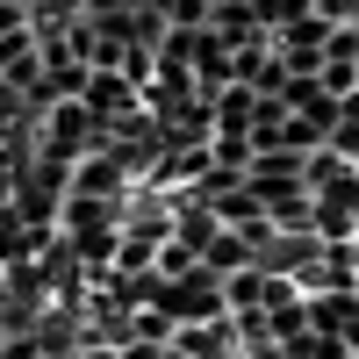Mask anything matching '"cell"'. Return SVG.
<instances>
[{"label": "cell", "mask_w": 359, "mask_h": 359, "mask_svg": "<svg viewBox=\"0 0 359 359\" xmlns=\"http://www.w3.org/2000/svg\"><path fill=\"white\" fill-rule=\"evenodd\" d=\"M273 101H280L287 115H302V123H316L323 137H338V123H345V101H338L331 86H323V79H287Z\"/></svg>", "instance_id": "cell-1"}, {"label": "cell", "mask_w": 359, "mask_h": 359, "mask_svg": "<svg viewBox=\"0 0 359 359\" xmlns=\"http://www.w3.org/2000/svg\"><path fill=\"white\" fill-rule=\"evenodd\" d=\"M137 108H144V86L130 72H94V79H86V115H94V123H108V115L130 123Z\"/></svg>", "instance_id": "cell-2"}, {"label": "cell", "mask_w": 359, "mask_h": 359, "mask_svg": "<svg viewBox=\"0 0 359 359\" xmlns=\"http://www.w3.org/2000/svg\"><path fill=\"white\" fill-rule=\"evenodd\" d=\"M237 338H230V316L223 323H194V331H172V352H187V359H223Z\"/></svg>", "instance_id": "cell-3"}, {"label": "cell", "mask_w": 359, "mask_h": 359, "mask_svg": "<svg viewBox=\"0 0 359 359\" xmlns=\"http://www.w3.org/2000/svg\"><path fill=\"white\" fill-rule=\"evenodd\" d=\"M29 29H36V15L15 8V0H0V43H8V36H29Z\"/></svg>", "instance_id": "cell-4"}, {"label": "cell", "mask_w": 359, "mask_h": 359, "mask_svg": "<svg viewBox=\"0 0 359 359\" xmlns=\"http://www.w3.org/2000/svg\"><path fill=\"white\" fill-rule=\"evenodd\" d=\"M316 15L331 29H345V22H359V0H316Z\"/></svg>", "instance_id": "cell-5"}, {"label": "cell", "mask_w": 359, "mask_h": 359, "mask_svg": "<svg viewBox=\"0 0 359 359\" xmlns=\"http://www.w3.org/2000/svg\"><path fill=\"white\" fill-rule=\"evenodd\" d=\"M8 294H15V287H8V266H0V316H8Z\"/></svg>", "instance_id": "cell-6"}, {"label": "cell", "mask_w": 359, "mask_h": 359, "mask_svg": "<svg viewBox=\"0 0 359 359\" xmlns=\"http://www.w3.org/2000/svg\"><path fill=\"white\" fill-rule=\"evenodd\" d=\"M15 8H29V15H43V0H15Z\"/></svg>", "instance_id": "cell-7"}, {"label": "cell", "mask_w": 359, "mask_h": 359, "mask_svg": "<svg viewBox=\"0 0 359 359\" xmlns=\"http://www.w3.org/2000/svg\"><path fill=\"white\" fill-rule=\"evenodd\" d=\"M158 359H187V352H172V345H165V352H158Z\"/></svg>", "instance_id": "cell-8"}]
</instances>
